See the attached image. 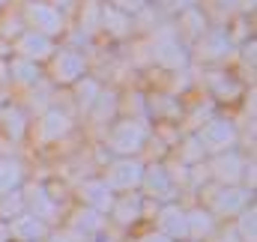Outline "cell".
I'll use <instances>...</instances> for the list:
<instances>
[{
    "label": "cell",
    "instance_id": "1",
    "mask_svg": "<svg viewBox=\"0 0 257 242\" xmlns=\"http://www.w3.org/2000/svg\"><path fill=\"white\" fill-rule=\"evenodd\" d=\"M21 18H24L27 30L42 33V36H48V39H51V36H57V33H63V15H60V9H57V6H51V3L30 0V3H24Z\"/></svg>",
    "mask_w": 257,
    "mask_h": 242
},
{
    "label": "cell",
    "instance_id": "2",
    "mask_svg": "<svg viewBox=\"0 0 257 242\" xmlns=\"http://www.w3.org/2000/svg\"><path fill=\"white\" fill-rule=\"evenodd\" d=\"M156 63L165 69H183L189 63L186 45L177 42V33H171V27H162V33L156 36Z\"/></svg>",
    "mask_w": 257,
    "mask_h": 242
},
{
    "label": "cell",
    "instance_id": "3",
    "mask_svg": "<svg viewBox=\"0 0 257 242\" xmlns=\"http://www.w3.org/2000/svg\"><path fill=\"white\" fill-rule=\"evenodd\" d=\"M144 141H147V126L138 123V120L120 123V126L111 132V147H114L117 153H138Z\"/></svg>",
    "mask_w": 257,
    "mask_h": 242
},
{
    "label": "cell",
    "instance_id": "4",
    "mask_svg": "<svg viewBox=\"0 0 257 242\" xmlns=\"http://www.w3.org/2000/svg\"><path fill=\"white\" fill-rule=\"evenodd\" d=\"M200 144H203V150H212V153H221V150H227L233 141H236V129L230 126L227 120H212L203 126V132H200V138H197Z\"/></svg>",
    "mask_w": 257,
    "mask_h": 242
},
{
    "label": "cell",
    "instance_id": "5",
    "mask_svg": "<svg viewBox=\"0 0 257 242\" xmlns=\"http://www.w3.org/2000/svg\"><path fill=\"white\" fill-rule=\"evenodd\" d=\"M18 54H21V60H45V57H51L54 54V42L48 39V36H42V33H33V30H27V33H21L18 36Z\"/></svg>",
    "mask_w": 257,
    "mask_h": 242
},
{
    "label": "cell",
    "instance_id": "6",
    "mask_svg": "<svg viewBox=\"0 0 257 242\" xmlns=\"http://www.w3.org/2000/svg\"><path fill=\"white\" fill-rule=\"evenodd\" d=\"M230 48L233 45H230V36L224 30H209L197 42V57H203V60H224L230 54Z\"/></svg>",
    "mask_w": 257,
    "mask_h": 242
},
{
    "label": "cell",
    "instance_id": "7",
    "mask_svg": "<svg viewBox=\"0 0 257 242\" xmlns=\"http://www.w3.org/2000/svg\"><path fill=\"white\" fill-rule=\"evenodd\" d=\"M84 75V57L78 51H57L54 57V81L69 84V81H78Z\"/></svg>",
    "mask_w": 257,
    "mask_h": 242
},
{
    "label": "cell",
    "instance_id": "8",
    "mask_svg": "<svg viewBox=\"0 0 257 242\" xmlns=\"http://www.w3.org/2000/svg\"><path fill=\"white\" fill-rule=\"evenodd\" d=\"M108 182L117 185V188H132V185H138V182H141V165H138V162H117V165L111 168Z\"/></svg>",
    "mask_w": 257,
    "mask_h": 242
},
{
    "label": "cell",
    "instance_id": "9",
    "mask_svg": "<svg viewBox=\"0 0 257 242\" xmlns=\"http://www.w3.org/2000/svg\"><path fill=\"white\" fill-rule=\"evenodd\" d=\"M39 126H42L39 135H42L45 141H54V138H63L66 132H69V117H66L63 111H48Z\"/></svg>",
    "mask_w": 257,
    "mask_h": 242
},
{
    "label": "cell",
    "instance_id": "10",
    "mask_svg": "<svg viewBox=\"0 0 257 242\" xmlns=\"http://www.w3.org/2000/svg\"><path fill=\"white\" fill-rule=\"evenodd\" d=\"M99 24H102L108 33H114V36H123V33L128 30V15L117 12L114 6H102V9H99Z\"/></svg>",
    "mask_w": 257,
    "mask_h": 242
},
{
    "label": "cell",
    "instance_id": "11",
    "mask_svg": "<svg viewBox=\"0 0 257 242\" xmlns=\"http://www.w3.org/2000/svg\"><path fill=\"white\" fill-rule=\"evenodd\" d=\"M84 194L96 209H111V188H105V182H84Z\"/></svg>",
    "mask_w": 257,
    "mask_h": 242
},
{
    "label": "cell",
    "instance_id": "12",
    "mask_svg": "<svg viewBox=\"0 0 257 242\" xmlns=\"http://www.w3.org/2000/svg\"><path fill=\"white\" fill-rule=\"evenodd\" d=\"M180 27L189 33V36H203V27H206V18H203V12L200 9H186L183 15H180Z\"/></svg>",
    "mask_w": 257,
    "mask_h": 242
},
{
    "label": "cell",
    "instance_id": "13",
    "mask_svg": "<svg viewBox=\"0 0 257 242\" xmlns=\"http://www.w3.org/2000/svg\"><path fill=\"white\" fill-rule=\"evenodd\" d=\"M239 168H242V162H239V156H233V153L221 156V159L212 165V171H215L221 180H236V177H239Z\"/></svg>",
    "mask_w": 257,
    "mask_h": 242
},
{
    "label": "cell",
    "instance_id": "14",
    "mask_svg": "<svg viewBox=\"0 0 257 242\" xmlns=\"http://www.w3.org/2000/svg\"><path fill=\"white\" fill-rule=\"evenodd\" d=\"M99 93H102V90H99V84H96V81H90V78H81V84H78V105H81L84 111H90Z\"/></svg>",
    "mask_w": 257,
    "mask_h": 242
},
{
    "label": "cell",
    "instance_id": "15",
    "mask_svg": "<svg viewBox=\"0 0 257 242\" xmlns=\"http://www.w3.org/2000/svg\"><path fill=\"white\" fill-rule=\"evenodd\" d=\"M12 75H15V81H21V84H36L39 81V69L33 66L30 60H12Z\"/></svg>",
    "mask_w": 257,
    "mask_h": 242
},
{
    "label": "cell",
    "instance_id": "16",
    "mask_svg": "<svg viewBox=\"0 0 257 242\" xmlns=\"http://www.w3.org/2000/svg\"><path fill=\"white\" fill-rule=\"evenodd\" d=\"M18 180H21V168L15 162H9V159H0V194L9 191Z\"/></svg>",
    "mask_w": 257,
    "mask_h": 242
},
{
    "label": "cell",
    "instance_id": "17",
    "mask_svg": "<svg viewBox=\"0 0 257 242\" xmlns=\"http://www.w3.org/2000/svg\"><path fill=\"white\" fill-rule=\"evenodd\" d=\"M162 221H165V230H171V233L177 230V233L183 236V233L189 230V227H186V212H180V209H174V206L162 212Z\"/></svg>",
    "mask_w": 257,
    "mask_h": 242
},
{
    "label": "cell",
    "instance_id": "18",
    "mask_svg": "<svg viewBox=\"0 0 257 242\" xmlns=\"http://www.w3.org/2000/svg\"><path fill=\"white\" fill-rule=\"evenodd\" d=\"M93 105H96V111H93V114H96V120H105V117H111V114H114V108H117V96H114L111 90H108V93H99Z\"/></svg>",
    "mask_w": 257,
    "mask_h": 242
},
{
    "label": "cell",
    "instance_id": "19",
    "mask_svg": "<svg viewBox=\"0 0 257 242\" xmlns=\"http://www.w3.org/2000/svg\"><path fill=\"white\" fill-rule=\"evenodd\" d=\"M12 230H15L18 236H42V233H45V227H42L39 218H18V221L12 224Z\"/></svg>",
    "mask_w": 257,
    "mask_h": 242
},
{
    "label": "cell",
    "instance_id": "20",
    "mask_svg": "<svg viewBox=\"0 0 257 242\" xmlns=\"http://www.w3.org/2000/svg\"><path fill=\"white\" fill-rule=\"evenodd\" d=\"M218 209L221 212H233V209H239L242 203H245V194L242 191H227V194H218Z\"/></svg>",
    "mask_w": 257,
    "mask_h": 242
},
{
    "label": "cell",
    "instance_id": "21",
    "mask_svg": "<svg viewBox=\"0 0 257 242\" xmlns=\"http://www.w3.org/2000/svg\"><path fill=\"white\" fill-rule=\"evenodd\" d=\"M3 120H6V132H9L12 138H21V135H24V117H21L15 108L3 111Z\"/></svg>",
    "mask_w": 257,
    "mask_h": 242
},
{
    "label": "cell",
    "instance_id": "22",
    "mask_svg": "<svg viewBox=\"0 0 257 242\" xmlns=\"http://www.w3.org/2000/svg\"><path fill=\"white\" fill-rule=\"evenodd\" d=\"M209 221H212V218H209L206 212H192V215H186V227H192L194 233H209V230H212Z\"/></svg>",
    "mask_w": 257,
    "mask_h": 242
},
{
    "label": "cell",
    "instance_id": "23",
    "mask_svg": "<svg viewBox=\"0 0 257 242\" xmlns=\"http://www.w3.org/2000/svg\"><path fill=\"white\" fill-rule=\"evenodd\" d=\"M209 87H215L218 96H221V93H224V96H236V93H239V87L230 84L227 75H209Z\"/></svg>",
    "mask_w": 257,
    "mask_h": 242
},
{
    "label": "cell",
    "instance_id": "24",
    "mask_svg": "<svg viewBox=\"0 0 257 242\" xmlns=\"http://www.w3.org/2000/svg\"><path fill=\"white\" fill-rule=\"evenodd\" d=\"M111 6L117 12H123V15H138L147 6V0H111Z\"/></svg>",
    "mask_w": 257,
    "mask_h": 242
},
{
    "label": "cell",
    "instance_id": "25",
    "mask_svg": "<svg viewBox=\"0 0 257 242\" xmlns=\"http://www.w3.org/2000/svg\"><path fill=\"white\" fill-rule=\"evenodd\" d=\"M135 215H138V197H132V203H120V206H117V218H120L123 224H128Z\"/></svg>",
    "mask_w": 257,
    "mask_h": 242
},
{
    "label": "cell",
    "instance_id": "26",
    "mask_svg": "<svg viewBox=\"0 0 257 242\" xmlns=\"http://www.w3.org/2000/svg\"><path fill=\"white\" fill-rule=\"evenodd\" d=\"M162 9H165V12H177V15H183L186 9H194V0H162Z\"/></svg>",
    "mask_w": 257,
    "mask_h": 242
},
{
    "label": "cell",
    "instance_id": "27",
    "mask_svg": "<svg viewBox=\"0 0 257 242\" xmlns=\"http://www.w3.org/2000/svg\"><path fill=\"white\" fill-rule=\"evenodd\" d=\"M21 209V197L18 194H6L0 200V215H9V212H18Z\"/></svg>",
    "mask_w": 257,
    "mask_h": 242
},
{
    "label": "cell",
    "instance_id": "28",
    "mask_svg": "<svg viewBox=\"0 0 257 242\" xmlns=\"http://www.w3.org/2000/svg\"><path fill=\"white\" fill-rule=\"evenodd\" d=\"M147 182H150V188H165V185H168V174H165L162 168H150Z\"/></svg>",
    "mask_w": 257,
    "mask_h": 242
},
{
    "label": "cell",
    "instance_id": "29",
    "mask_svg": "<svg viewBox=\"0 0 257 242\" xmlns=\"http://www.w3.org/2000/svg\"><path fill=\"white\" fill-rule=\"evenodd\" d=\"M242 236H248V242H254V212H248V215H242Z\"/></svg>",
    "mask_w": 257,
    "mask_h": 242
},
{
    "label": "cell",
    "instance_id": "30",
    "mask_svg": "<svg viewBox=\"0 0 257 242\" xmlns=\"http://www.w3.org/2000/svg\"><path fill=\"white\" fill-rule=\"evenodd\" d=\"M33 194H36V197H39V200H36V212H42V215H45V209H51V203H48V200H45V191H42V188H36V191H33Z\"/></svg>",
    "mask_w": 257,
    "mask_h": 242
},
{
    "label": "cell",
    "instance_id": "31",
    "mask_svg": "<svg viewBox=\"0 0 257 242\" xmlns=\"http://www.w3.org/2000/svg\"><path fill=\"white\" fill-rule=\"evenodd\" d=\"M233 3H236V6H239V9H248V12H251V9H254V0H233Z\"/></svg>",
    "mask_w": 257,
    "mask_h": 242
},
{
    "label": "cell",
    "instance_id": "32",
    "mask_svg": "<svg viewBox=\"0 0 257 242\" xmlns=\"http://www.w3.org/2000/svg\"><path fill=\"white\" fill-rule=\"evenodd\" d=\"M144 242H168V239H165V236H147Z\"/></svg>",
    "mask_w": 257,
    "mask_h": 242
},
{
    "label": "cell",
    "instance_id": "33",
    "mask_svg": "<svg viewBox=\"0 0 257 242\" xmlns=\"http://www.w3.org/2000/svg\"><path fill=\"white\" fill-rule=\"evenodd\" d=\"M3 236H9V227H3V224H0V239H3Z\"/></svg>",
    "mask_w": 257,
    "mask_h": 242
},
{
    "label": "cell",
    "instance_id": "34",
    "mask_svg": "<svg viewBox=\"0 0 257 242\" xmlns=\"http://www.w3.org/2000/svg\"><path fill=\"white\" fill-rule=\"evenodd\" d=\"M54 3H57V6H60V3H69V0H54ZM54 3H51V6H54Z\"/></svg>",
    "mask_w": 257,
    "mask_h": 242
}]
</instances>
